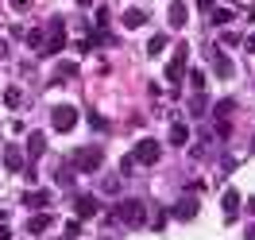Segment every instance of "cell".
Masks as SVG:
<instances>
[{
    "label": "cell",
    "mask_w": 255,
    "mask_h": 240,
    "mask_svg": "<svg viewBox=\"0 0 255 240\" xmlns=\"http://www.w3.org/2000/svg\"><path fill=\"white\" fill-rule=\"evenodd\" d=\"M50 124H54V132H74L78 128V109L74 105H54L50 109Z\"/></svg>",
    "instance_id": "1"
},
{
    "label": "cell",
    "mask_w": 255,
    "mask_h": 240,
    "mask_svg": "<svg viewBox=\"0 0 255 240\" xmlns=\"http://www.w3.org/2000/svg\"><path fill=\"white\" fill-rule=\"evenodd\" d=\"M131 159H135V163H143V167L159 163V159H162V147H159V140H151V136H147V140H139V144L131 147Z\"/></svg>",
    "instance_id": "2"
},
{
    "label": "cell",
    "mask_w": 255,
    "mask_h": 240,
    "mask_svg": "<svg viewBox=\"0 0 255 240\" xmlns=\"http://www.w3.org/2000/svg\"><path fill=\"white\" fill-rule=\"evenodd\" d=\"M97 167H101V147H81L74 155V171H81V175H93Z\"/></svg>",
    "instance_id": "3"
},
{
    "label": "cell",
    "mask_w": 255,
    "mask_h": 240,
    "mask_svg": "<svg viewBox=\"0 0 255 240\" xmlns=\"http://www.w3.org/2000/svg\"><path fill=\"white\" fill-rule=\"evenodd\" d=\"M186 58H190V50L178 47V50H174V58H170V66H166V81H170V85H178V81L186 78Z\"/></svg>",
    "instance_id": "4"
},
{
    "label": "cell",
    "mask_w": 255,
    "mask_h": 240,
    "mask_svg": "<svg viewBox=\"0 0 255 240\" xmlns=\"http://www.w3.org/2000/svg\"><path fill=\"white\" fill-rule=\"evenodd\" d=\"M66 47V35H62V16H54L50 19V39H43V50H50V54H54V50H62Z\"/></svg>",
    "instance_id": "5"
},
{
    "label": "cell",
    "mask_w": 255,
    "mask_h": 240,
    "mask_svg": "<svg viewBox=\"0 0 255 240\" xmlns=\"http://www.w3.org/2000/svg\"><path fill=\"white\" fill-rule=\"evenodd\" d=\"M74 209H78V217H81V221H89V217H93L101 206H97V198H93V194H81L78 202H74Z\"/></svg>",
    "instance_id": "6"
},
{
    "label": "cell",
    "mask_w": 255,
    "mask_h": 240,
    "mask_svg": "<svg viewBox=\"0 0 255 240\" xmlns=\"http://www.w3.org/2000/svg\"><path fill=\"white\" fill-rule=\"evenodd\" d=\"M166 19H170V27H186V19H190V8L174 0V4L166 8Z\"/></svg>",
    "instance_id": "7"
},
{
    "label": "cell",
    "mask_w": 255,
    "mask_h": 240,
    "mask_svg": "<svg viewBox=\"0 0 255 240\" xmlns=\"http://www.w3.org/2000/svg\"><path fill=\"white\" fill-rule=\"evenodd\" d=\"M120 217H124L128 225H139L143 221V206H139V202H124V206H120Z\"/></svg>",
    "instance_id": "8"
},
{
    "label": "cell",
    "mask_w": 255,
    "mask_h": 240,
    "mask_svg": "<svg viewBox=\"0 0 255 240\" xmlns=\"http://www.w3.org/2000/svg\"><path fill=\"white\" fill-rule=\"evenodd\" d=\"M4 167H8L12 175H19V171H23V151H19V147H8V151H4Z\"/></svg>",
    "instance_id": "9"
},
{
    "label": "cell",
    "mask_w": 255,
    "mask_h": 240,
    "mask_svg": "<svg viewBox=\"0 0 255 240\" xmlns=\"http://www.w3.org/2000/svg\"><path fill=\"white\" fill-rule=\"evenodd\" d=\"M174 217H182V221H193V217H197V202H193V198H182V202L174 206Z\"/></svg>",
    "instance_id": "10"
},
{
    "label": "cell",
    "mask_w": 255,
    "mask_h": 240,
    "mask_svg": "<svg viewBox=\"0 0 255 240\" xmlns=\"http://www.w3.org/2000/svg\"><path fill=\"white\" fill-rule=\"evenodd\" d=\"M50 221H54L50 213H35L31 221H27V233H31V237H39V233H47V229H50Z\"/></svg>",
    "instance_id": "11"
},
{
    "label": "cell",
    "mask_w": 255,
    "mask_h": 240,
    "mask_svg": "<svg viewBox=\"0 0 255 240\" xmlns=\"http://www.w3.org/2000/svg\"><path fill=\"white\" fill-rule=\"evenodd\" d=\"M224 217H228V221H232V217H236V209H240V194L236 190H224Z\"/></svg>",
    "instance_id": "12"
},
{
    "label": "cell",
    "mask_w": 255,
    "mask_h": 240,
    "mask_svg": "<svg viewBox=\"0 0 255 240\" xmlns=\"http://www.w3.org/2000/svg\"><path fill=\"white\" fill-rule=\"evenodd\" d=\"M143 23H147L143 8H128V12H124V27H143Z\"/></svg>",
    "instance_id": "13"
},
{
    "label": "cell",
    "mask_w": 255,
    "mask_h": 240,
    "mask_svg": "<svg viewBox=\"0 0 255 240\" xmlns=\"http://www.w3.org/2000/svg\"><path fill=\"white\" fill-rule=\"evenodd\" d=\"M170 144L186 147V144H190V128H186V124H174V128H170Z\"/></svg>",
    "instance_id": "14"
},
{
    "label": "cell",
    "mask_w": 255,
    "mask_h": 240,
    "mask_svg": "<svg viewBox=\"0 0 255 240\" xmlns=\"http://www.w3.org/2000/svg\"><path fill=\"white\" fill-rule=\"evenodd\" d=\"M4 105H8V109H23V93H19L16 85H8V89H4Z\"/></svg>",
    "instance_id": "15"
},
{
    "label": "cell",
    "mask_w": 255,
    "mask_h": 240,
    "mask_svg": "<svg viewBox=\"0 0 255 240\" xmlns=\"http://www.w3.org/2000/svg\"><path fill=\"white\" fill-rule=\"evenodd\" d=\"M166 43H170V35H155V39L147 43V54H162V50H166Z\"/></svg>",
    "instance_id": "16"
},
{
    "label": "cell",
    "mask_w": 255,
    "mask_h": 240,
    "mask_svg": "<svg viewBox=\"0 0 255 240\" xmlns=\"http://www.w3.org/2000/svg\"><path fill=\"white\" fill-rule=\"evenodd\" d=\"M27 151H31V155H43V151H47V140H43L39 132H31V140H27Z\"/></svg>",
    "instance_id": "17"
},
{
    "label": "cell",
    "mask_w": 255,
    "mask_h": 240,
    "mask_svg": "<svg viewBox=\"0 0 255 240\" xmlns=\"http://www.w3.org/2000/svg\"><path fill=\"white\" fill-rule=\"evenodd\" d=\"M27 206H50V194L39 190V194H27Z\"/></svg>",
    "instance_id": "18"
},
{
    "label": "cell",
    "mask_w": 255,
    "mask_h": 240,
    "mask_svg": "<svg viewBox=\"0 0 255 240\" xmlns=\"http://www.w3.org/2000/svg\"><path fill=\"white\" fill-rule=\"evenodd\" d=\"M217 74H221V78H232V74H236V66L228 62V58H217Z\"/></svg>",
    "instance_id": "19"
},
{
    "label": "cell",
    "mask_w": 255,
    "mask_h": 240,
    "mask_svg": "<svg viewBox=\"0 0 255 240\" xmlns=\"http://www.w3.org/2000/svg\"><path fill=\"white\" fill-rule=\"evenodd\" d=\"M89 124H93L97 132H101V128H109V120H105V116H101V112H97V109L89 112Z\"/></svg>",
    "instance_id": "20"
},
{
    "label": "cell",
    "mask_w": 255,
    "mask_h": 240,
    "mask_svg": "<svg viewBox=\"0 0 255 240\" xmlns=\"http://www.w3.org/2000/svg\"><path fill=\"white\" fill-rule=\"evenodd\" d=\"M190 112H193V116H201V112H205V101H201V97H193V101H190Z\"/></svg>",
    "instance_id": "21"
},
{
    "label": "cell",
    "mask_w": 255,
    "mask_h": 240,
    "mask_svg": "<svg viewBox=\"0 0 255 240\" xmlns=\"http://www.w3.org/2000/svg\"><path fill=\"white\" fill-rule=\"evenodd\" d=\"M232 109H236L232 101H221V105H217V116H221V120H224V116H228V112H232Z\"/></svg>",
    "instance_id": "22"
},
{
    "label": "cell",
    "mask_w": 255,
    "mask_h": 240,
    "mask_svg": "<svg viewBox=\"0 0 255 240\" xmlns=\"http://www.w3.org/2000/svg\"><path fill=\"white\" fill-rule=\"evenodd\" d=\"M27 43H31V47H39V50H43V31H31V35H27Z\"/></svg>",
    "instance_id": "23"
},
{
    "label": "cell",
    "mask_w": 255,
    "mask_h": 240,
    "mask_svg": "<svg viewBox=\"0 0 255 240\" xmlns=\"http://www.w3.org/2000/svg\"><path fill=\"white\" fill-rule=\"evenodd\" d=\"M12 8H16V12H27V8H31V0H12Z\"/></svg>",
    "instance_id": "24"
},
{
    "label": "cell",
    "mask_w": 255,
    "mask_h": 240,
    "mask_svg": "<svg viewBox=\"0 0 255 240\" xmlns=\"http://www.w3.org/2000/svg\"><path fill=\"white\" fill-rule=\"evenodd\" d=\"M197 8H201V12H213V0H197Z\"/></svg>",
    "instance_id": "25"
},
{
    "label": "cell",
    "mask_w": 255,
    "mask_h": 240,
    "mask_svg": "<svg viewBox=\"0 0 255 240\" xmlns=\"http://www.w3.org/2000/svg\"><path fill=\"white\" fill-rule=\"evenodd\" d=\"M244 47H248V50H252V54H255V39H248V43H244Z\"/></svg>",
    "instance_id": "26"
},
{
    "label": "cell",
    "mask_w": 255,
    "mask_h": 240,
    "mask_svg": "<svg viewBox=\"0 0 255 240\" xmlns=\"http://www.w3.org/2000/svg\"><path fill=\"white\" fill-rule=\"evenodd\" d=\"M248 240H255V229H248Z\"/></svg>",
    "instance_id": "27"
},
{
    "label": "cell",
    "mask_w": 255,
    "mask_h": 240,
    "mask_svg": "<svg viewBox=\"0 0 255 240\" xmlns=\"http://www.w3.org/2000/svg\"><path fill=\"white\" fill-rule=\"evenodd\" d=\"M78 4H93V0H78Z\"/></svg>",
    "instance_id": "28"
},
{
    "label": "cell",
    "mask_w": 255,
    "mask_h": 240,
    "mask_svg": "<svg viewBox=\"0 0 255 240\" xmlns=\"http://www.w3.org/2000/svg\"><path fill=\"white\" fill-rule=\"evenodd\" d=\"M252 19H255V4H252Z\"/></svg>",
    "instance_id": "29"
},
{
    "label": "cell",
    "mask_w": 255,
    "mask_h": 240,
    "mask_svg": "<svg viewBox=\"0 0 255 240\" xmlns=\"http://www.w3.org/2000/svg\"><path fill=\"white\" fill-rule=\"evenodd\" d=\"M0 221H4V209H0Z\"/></svg>",
    "instance_id": "30"
},
{
    "label": "cell",
    "mask_w": 255,
    "mask_h": 240,
    "mask_svg": "<svg viewBox=\"0 0 255 240\" xmlns=\"http://www.w3.org/2000/svg\"><path fill=\"white\" fill-rule=\"evenodd\" d=\"M252 151H255V140H252Z\"/></svg>",
    "instance_id": "31"
}]
</instances>
